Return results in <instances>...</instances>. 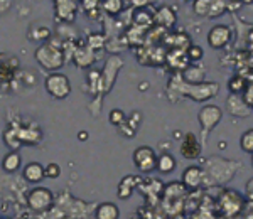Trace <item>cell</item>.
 <instances>
[{
    "label": "cell",
    "mask_w": 253,
    "mask_h": 219,
    "mask_svg": "<svg viewBox=\"0 0 253 219\" xmlns=\"http://www.w3.org/2000/svg\"><path fill=\"white\" fill-rule=\"evenodd\" d=\"M56 15L59 20L73 22L76 17V5L73 0H56Z\"/></svg>",
    "instance_id": "4fadbf2b"
},
{
    "label": "cell",
    "mask_w": 253,
    "mask_h": 219,
    "mask_svg": "<svg viewBox=\"0 0 253 219\" xmlns=\"http://www.w3.org/2000/svg\"><path fill=\"white\" fill-rule=\"evenodd\" d=\"M177 167V162L170 153H162V155H157V170L161 174H170L172 170Z\"/></svg>",
    "instance_id": "e0dca14e"
},
{
    "label": "cell",
    "mask_w": 253,
    "mask_h": 219,
    "mask_svg": "<svg viewBox=\"0 0 253 219\" xmlns=\"http://www.w3.org/2000/svg\"><path fill=\"white\" fill-rule=\"evenodd\" d=\"M238 162L226 160L223 157H210L205 162V181H210V184H224L235 177L238 170Z\"/></svg>",
    "instance_id": "6da1fadb"
},
{
    "label": "cell",
    "mask_w": 253,
    "mask_h": 219,
    "mask_svg": "<svg viewBox=\"0 0 253 219\" xmlns=\"http://www.w3.org/2000/svg\"><path fill=\"white\" fill-rule=\"evenodd\" d=\"M252 165H253V155H252Z\"/></svg>",
    "instance_id": "1f68e13d"
},
{
    "label": "cell",
    "mask_w": 253,
    "mask_h": 219,
    "mask_svg": "<svg viewBox=\"0 0 253 219\" xmlns=\"http://www.w3.org/2000/svg\"><path fill=\"white\" fill-rule=\"evenodd\" d=\"M44 86H46V91L49 95L56 100L68 98L69 93H71V81H69L68 76L61 74V73H51L44 81Z\"/></svg>",
    "instance_id": "3957f363"
},
{
    "label": "cell",
    "mask_w": 253,
    "mask_h": 219,
    "mask_svg": "<svg viewBox=\"0 0 253 219\" xmlns=\"http://www.w3.org/2000/svg\"><path fill=\"white\" fill-rule=\"evenodd\" d=\"M245 194H247V197L253 202V177L250 181L245 184Z\"/></svg>",
    "instance_id": "f1b7e54d"
},
{
    "label": "cell",
    "mask_w": 253,
    "mask_h": 219,
    "mask_svg": "<svg viewBox=\"0 0 253 219\" xmlns=\"http://www.w3.org/2000/svg\"><path fill=\"white\" fill-rule=\"evenodd\" d=\"M103 9L107 14L110 15H117L120 14L122 9H124V0H103Z\"/></svg>",
    "instance_id": "603a6c76"
},
{
    "label": "cell",
    "mask_w": 253,
    "mask_h": 219,
    "mask_svg": "<svg viewBox=\"0 0 253 219\" xmlns=\"http://www.w3.org/2000/svg\"><path fill=\"white\" fill-rule=\"evenodd\" d=\"M245 88H247L245 86V79H243V76H240V74L233 76V78L228 81V90L231 93H235V95H242Z\"/></svg>",
    "instance_id": "cb8c5ba5"
},
{
    "label": "cell",
    "mask_w": 253,
    "mask_h": 219,
    "mask_svg": "<svg viewBox=\"0 0 253 219\" xmlns=\"http://www.w3.org/2000/svg\"><path fill=\"white\" fill-rule=\"evenodd\" d=\"M22 176L31 184H39V182L46 179V176H44V165H41L39 162H31V164H27L24 167Z\"/></svg>",
    "instance_id": "5bb4252c"
},
{
    "label": "cell",
    "mask_w": 253,
    "mask_h": 219,
    "mask_svg": "<svg viewBox=\"0 0 253 219\" xmlns=\"http://www.w3.org/2000/svg\"><path fill=\"white\" fill-rule=\"evenodd\" d=\"M126 118H125V113L122 111V110H113L112 113H110V123L113 125H122Z\"/></svg>",
    "instance_id": "484cf974"
},
{
    "label": "cell",
    "mask_w": 253,
    "mask_h": 219,
    "mask_svg": "<svg viewBox=\"0 0 253 219\" xmlns=\"http://www.w3.org/2000/svg\"><path fill=\"white\" fill-rule=\"evenodd\" d=\"M182 88V95L191 96L194 101H206L218 95L219 86L216 83H199V84H186Z\"/></svg>",
    "instance_id": "52a82bcc"
},
{
    "label": "cell",
    "mask_w": 253,
    "mask_h": 219,
    "mask_svg": "<svg viewBox=\"0 0 253 219\" xmlns=\"http://www.w3.org/2000/svg\"><path fill=\"white\" fill-rule=\"evenodd\" d=\"M205 184V172L199 165H191L182 172V185L186 189H198Z\"/></svg>",
    "instance_id": "7c38bea8"
},
{
    "label": "cell",
    "mask_w": 253,
    "mask_h": 219,
    "mask_svg": "<svg viewBox=\"0 0 253 219\" xmlns=\"http://www.w3.org/2000/svg\"><path fill=\"white\" fill-rule=\"evenodd\" d=\"M231 40V29L224 24H216L214 27H211V31L208 32V44L213 49H223L230 44Z\"/></svg>",
    "instance_id": "9c48e42d"
},
{
    "label": "cell",
    "mask_w": 253,
    "mask_h": 219,
    "mask_svg": "<svg viewBox=\"0 0 253 219\" xmlns=\"http://www.w3.org/2000/svg\"><path fill=\"white\" fill-rule=\"evenodd\" d=\"M133 164L142 174H149L157 167V153L154 148L142 145L133 150Z\"/></svg>",
    "instance_id": "8992f818"
},
{
    "label": "cell",
    "mask_w": 253,
    "mask_h": 219,
    "mask_svg": "<svg viewBox=\"0 0 253 219\" xmlns=\"http://www.w3.org/2000/svg\"><path fill=\"white\" fill-rule=\"evenodd\" d=\"M52 202H54V194L47 187H36L27 194V206L36 213L47 211L52 206Z\"/></svg>",
    "instance_id": "5b68a950"
},
{
    "label": "cell",
    "mask_w": 253,
    "mask_h": 219,
    "mask_svg": "<svg viewBox=\"0 0 253 219\" xmlns=\"http://www.w3.org/2000/svg\"><path fill=\"white\" fill-rule=\"evenodd\" d=\"M226 111L230 113L231 116H238V118H247V116L252 115V108L245 103L243 96L242 95H235L231 93L226 100Z\"/></svg>",
    "instance_id": "8fae6325"
},
{
    "label": "cell",
    "mask_w": 253,
    "mask_h": 219,
    "mask_svg": "<svg viewBox=\"0 0 253 219\" xmlns=\"http://www.w3.org/2000/svg\"><path fill=\"white\" fill-rule=\"evenodd\" d=\"M242 3H247V5H250V3H253V0H242Z\"/></svg>",
    "instance_id": "4dcf8cb0"
},
{
    "label": "cell",
    "mask_w": 253,
    "mask_h": 219,
    "mask_svg": "<svg viewBox=\"0 0 253 219\" xmlns=\"http://www.w3.org/2000/svg\"><path fill=\"white\" fill-rule=\"evenodd\" d=\"M179 152L182 153V157H184V159L196 160V159H199V157H201V153H203V144L199 142V139L194 135L193 132H189V133H186L184 139H182Z\"/></svg>",
    "instance_id": "30bf717a"
},
{
    "label": "cell",
    "mask_w": 253,
    "mask_h": 219,
    "mask_svg": "<svg viewBox=\"0 0 253 219\" xmlns=\"http://www.w3.org/2000/svg\"><path fill=\"white\" fill-rule=\"evenodd\" d=\"M20 164H22V159L17 152H9L2 160V167L5 172H15V170H19Z\"/></svg>",
    "instance_id": "ffe728a7"
},
{
    "label": "cell",
    "mask_w": 253,
    "mask_h": 219,
    "mask_svg": "<svg viewBox=\"0 0 253 219\" xmlns=\"http://www.w3.org/2000/svg\"><path fill=\"white\" fill-rule=\"evenodd\" d=\"M242 96H243L245 103H247L248 107L253 110V84H248V86L245 88L243 93H242Z\"/></svg>",
    "instance_id": "83f0119b"
},
{
    "label": "cell",
    "mask_w": 253,
    "mask_h": 219,
    "mask_svg": "<svg viewBox=\"0 0 253 219\" xmlns=\"http://www.w3.org/2000/svg\"><path fill=\"white\" fill-rule=\"evenodd\" d=\"M182 79L186 84H199L205 83V70L198 66H187L182 73Z\"/></svg>",
    "instance_id": "2e32d148"
},
{
    "label": "cell",
    "mask_w": 253,
    "mask_h": 219,
    "mask_svg": "<svg viewBox=\"0 0 253 219\" xmlns=\"http://www.w3.org/2000/svg\"><path fill=\"white\" fill-rule=\"evenodd\" d=\"M3 139H5V144H7V147L10 148V152H17V150L22 147V142L19 139V133L14 127H9L5 132H3Z\"/></svg>",
    "instance_id": "d6986e66"
},
{
    "label": "cell",
    "mask_w": 253,
    "mask_h": 219,
    "mask_svg": "<svg viewBox=\"0 0 253 219\" xmlns=\"http://www.w3.org/2000/svg\"><path fill=\"white\" fill-rule=\"evenodd\" d=\"M193 9L194 14L199 17H210L211 9H213V0H194Z\"/></svg>",
    "instance_id": "44dd1931"
},
{
    "label": "cell",
    "mask_w": 253,
    "mask_h": 219,
    "mask_svg": "<svg viewBox=\"0 0 253 219\" xmlns=\"http://www.w3.org/2000/svg\"><path fill=\"white\" fill-rule=\"evenodd\" d=\"M221 118H223V110L216 107V105H206V107L199 110L198 120L201 123V130H203V145H205V140L211 133V130L221 121Z\"/></svg>",
    "instance_id": "277c9868"
},
{
    "label": "cell",
    "mask_w": 253,
    "mask_h": 219,
    "mask_svg": "<svg viewBox=\"0 0 253 219\" xmlns=\"http://www.w3.org/2000/svg\"><path fill=\"white\" fill-rule=\"evenodd\" d=\"M36 59L44 70L47 71H56L59 70L64 64V54L61 51L59 46H54V44H42L38 51H36Z\"/></svg>",
    "instance_id": "7a4b0ae2"
},
{
    "label": "cell",
    "mask_w": 253,
    "mask_h": 219,
    "mask_svg": "<svg viewBox=\"0 0 253 219\" xmlns=\"http://www.w3.org/2000/svg\"><path fill=\"white\" fill-rule=\"evenodd\" d=\"M78 137H80V140H86L88 139V132H80Z\"/></svg>",
    "instance_id": "f546056e"
},
{
    "label": "cell",
    "mask_w": 253,
    "mask_h": 219,
    "mask_svg": "<svg viewBox=\"0 0 253 219\" xmlns=\"http://www.w3.org/2000/svg\"><path fill=\"white\" fill-rule=\"evenodd\" d=\"M137 181L138 179H135V177L126 176L125 179L120 182V185H118V197H120V199H128V197L132 196L133 189H135Z\"/></svg>",
    "instance_id": "ac0fdd59"
},
{
    "label": "cell",
    "mask_w": 253,
    "mask_h": 219,
    "mask_svg": "<svg viewBox=\"0 0 253 219\" xmlns=\"http://www.w3.org/2000/svg\"><path fill=\"white\" fill-rule=\"evenodd\" d=\"M96 219H118L120 218V209L115 202H101L95 211Z\"/></svg>",
    "instance_id": "9a60e30c"
},
{
    "label": "cell",
    "mask_w": 253,
    "mask_h": 219,
    "mask_svg": "<svg viewBox=\"0 0 253 219\" xmlns=\"http://www.w3.org/2000/svg\"><path fill=\"white\" fill-rule=\"evenodd\" d=\"M240 147H242L243 152L253 155V128L243 132V135L240 137Z\"/></svg>",
    "instance_id": "7402d4cb"
},
{
    "label": "cell",
    "mask_w": 253,
    "mask_h": 219,
    "mask_svg": "<svg viewBox=\"0 0 253 219\" xmlns=\"http://www.w3.org/2000/svg\"><path fill=\"white\" fill-rule=\"evenodd\" d=\"M44 176H46V179H58L61 176V167L52 162V164H49L44 167Z\"/></svg>",
    "instance_id": "d4e9b609"
},
{
    "label": "cell",
    "mask_w": 253,
    "mask_h": 219,
    "mask_svg": "<svg viewBox=\"0 0 253 219\" xmlns=\"http://www.w3.org/2000/svg\"><path fill=\"white\" fill-rule=\"evenodd\" d=\"M187 56H189V61H199L203 59V56H205V52L199 46H191L189 49H187Z\"/></svg>",
    "instance_id": "4316f807"
},
{
    "label": "cell",
    "mask_w": 253,
    "mask_h": 219,
    "mask_svg": "<svg viewBox=\"0 0 253 219\" xmlns=\"http://www.w3.org/2000/svg\"><path fill=\"white\" fill-rule=\"evenodd\" d=\"M19 58L10 52H0V84L9 83L19 73Z\"/></svg>",
    "instance_id": "ba28073f"
}]
</instances>
